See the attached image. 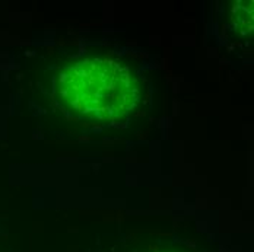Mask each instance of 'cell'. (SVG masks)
Returning <instances> with one entry per match:
<instances>
[{
    "label": "cell",
    "mask_w": 254,
    "mask_h": 252,
    "mask_svg": "<svg viewBox=\"0 0 254 252\" xmlns=\"http://www.w3.org/2000/svg\"><path fill=\"white\" fill-rule=\"evenodd\" d=\"M158 252H173V251H158Z\"/></svg>",
    "instance_id": "7a4b0ae2"
},
{
    "label": "cell",
    "mask_w": 254,
    "mask_h": 252,
    "mask_svg": "<svg viewBox=\"0 0 254 252\" xmlns=\"http://www.w3.org/2000/svg\"><path fill=\"white\" fill-rule=\"evenodd\" d=\"M142 79L111 52H88L63 63L51 79V101L75 120H125L142 98Z\"/></svg>",
    "instance_id": "6da1fadb"
}]
</instances>
